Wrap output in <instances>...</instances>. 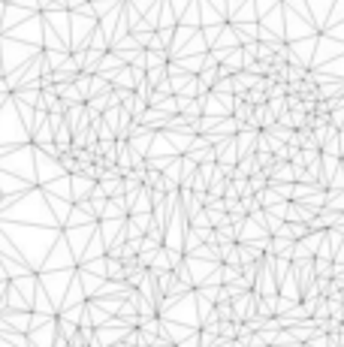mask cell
Returning <instances> with one entry per match:
<instances>
[{
	"label": "cell",
	"mask_w": 344,
	"mask_h": 347,
	"mask_svg": "<svg viewBox=\"0 0 344 347\" xmlns=\"http://www.w3.org/2000/svg\"><path fill=\"white\" fill-rule=\"evenodd\" d=\"M64 166H67V169H72V172L79 169V166H75V160H72V157H64Z\"/></svg>",
	"instance_id": "obj_1"
},
{
	"label": "cell",
	"mask_w": 344,
	"mask_h": 347,
	"mask_svg": "<svg viewBox=\"0 0 344 347\" xmlns=\"http://www.w3.org/2000/svg\"><path fill=\"white\" fill-rule=\"evenodd\" d=\"M338 263H344V248H341V251H338Z\"/></svg>",
	"instance_id": "obj_2"
}]
</instances>
